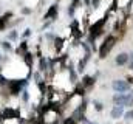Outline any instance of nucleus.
<instances>
[{
	"instance_id": "nucleus-2",
	"label": "nucleus",
	"mask_w": 133,
	"mask_h": 124,
	"mask_svg": "<svg viewBox=\"0 0 133 124\" xmlns=\"http://www.w3.org/2000/svg\"><path fill=\"white\" fill-rule=\"evenodd\" d=\"M113 44H115V37H108V39H107V40L102 44V47H101V51H99V56H101V58H105V56H107V53L111 50Z\"/></svg>"
},
{
	"instance_id": "nucleus-4",
	"label": "nucleus",
	"mask_w": 133,
	"mask_h": 124,
	"mask_svg": "<svg viewBox=\"0 0 133 124\" xmlns=\"http://www.w3.org/2000/svg\"><path fill=\"white\" fill-rule=\"evenodd\" d=\"M113 118H121L122 115H124V109L121 107V106H115L113 107V110H111V113H110Z\"/></svg>"
},
{
	"instance_id": "nucleus-7",
	"label": "nucleus",
	"mask_w": 133,
	"mask_h": 124,
	"mask_svg": "<svg viewBox=\"0 0 133 124\" xmlns=\"http://www.w3.org/2000/svg\"><path fill=\"white\" fill-rule=\"evenodd\" d=\"M65 124H74V120H66Z\"/></svg>"
},
{
	"instance_id": "nucleus-3",
	"label": "nucleus",
	"mask_w": 133,
	"mask_h": 124,
	"mask_svg": "<svg viewBox=\"0 0 133 124\" xmlns=\"http://www.w3.org/2000/svg\"><path fill=\"white\" fill-rule=\"evenodd\" d=\"M111 87H113L118 93H125L129 89H130V85H129V82H127V81H119V79H118V81H115V82L111 84Z\"/></svg>"
},
{
	"instance_id": "nucleus-1",
	"label": "nucleus",
	"mask_w": 133,
	"mask_h": 124,
	"mask_svg": "<svg viewBox=\"0 0 133 124\" xmlns=\"http://www.w3.org/2000/svg\"><path fill=\"white\" fill-rule=\"evenodd\" d=\"M113 102H115V106H121V107H124V106H132L133 104V96H127V95H124V93H118L115 98H113Z\"/></svg>"
},
{
	"instance_id": "nucleus-8",
	"label": "nucleus",
	"mask_w": 133,
	"mask_h": 124,
	"mask_svg": "<svg viewBox=\"0 0 133 124\" xmlns=\"http://www.w3.org/2000/svg\"><path fill=\"white\" fill-rule=\"evenodd\" d=\"M127 118H133V110H132V112H129V113H127Z\"/></svg>"
},
{
	"instance_id": "nucleus-5",
	"label": "nucleus",
	"mask_w": 133,
	"mask_h": 124,
	"mask_svg": "<svg viewBox=\"0 0 133 124\" xmlns=\"http://www.w3.org/2000/svg\"><path fill=\"white\" fill-rule=\"evenodd\" d=\"M127 61H129V54H125V53H121V54L116 56V64L118 65H124Z\"/></svg>"
},
{
	"instance_id": "nucleus-9",
	"label": "nucleus",
	"mask_w": 133,
	"mask_h": 124,
	"mask_svg": "<svg viewBox=\"0 0 133 124\" xmlns=\"http://www.w3.org/2000/svg\"><path fill=\"white\" fill-rule=\"evenodd\" d=\"M130 70H133V61H132V64H130Z\"/></svg>"
},
{
	"instance_id": "nucleus-6",
	"label": "nucleus",
	"mask_w": 133,
	"mask_h": 124,
	"mask_svg": "<svg viewBox=\"0 0 133 124\" xmlns=\"http://www.w3.org/2000/svg\"><path fill=\"white\" fill-rule=\"evenodd\" d=\"M54 14H56V6H51V8H50V11L46 13V17H53Z\"/></svg>"
},
{
	"instance_id": "nucleus-10",
	"label": "nucleus",
	"mask_w": 133,
	"mask_h": 124,
	"mask_svg": "<svg viewBox=\"0 0 133 124\" xmlns=\"http://www.w3.org/2000/svg\"><path fill=\"white\" fill-rule=\"evenodd\" d=\"M132 61H133V54H132Z\"/></svg>"
}]
</instances>
